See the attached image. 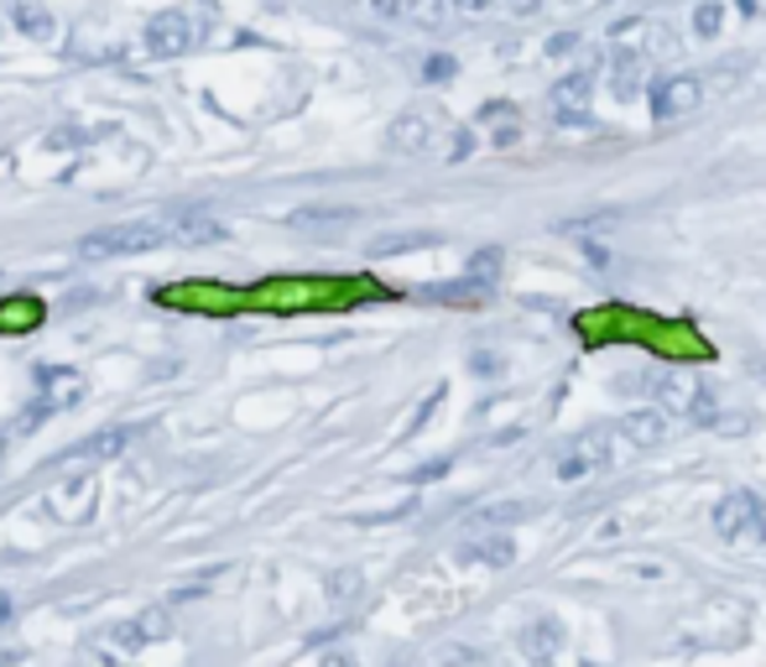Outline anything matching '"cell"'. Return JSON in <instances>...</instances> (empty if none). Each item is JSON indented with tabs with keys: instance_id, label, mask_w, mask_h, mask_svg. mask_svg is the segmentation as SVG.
<instances>
[{
	"instance_id": "21",
	"label": "cell",
	"mask_w": 766,
	"mask_h": 667,
	"mask_svg": "<svg viewBox=\"0 0 766 667\" xmlns=\"http://www.w3.org/2000/svg\"><path fill=\"white\" fill-rule=\"evenodd\" d=\"M162 631H167V626H162V615L152 610V615H141V621H136V631H120V642H125V647H141V642H157Z\"/></svg>"
},
{
	"instance_id": "4",
	"label": "cell",
	"mask_w": 766,
	"mask_h": 667,
	"mask_svg": "<svg viewBox=\"0 0 766 667\" xmlns=\"http://www.w3.org/2000/svg\"><path fill=\"white\" fill-rule=\"evenodd\" d=\"M157 225L173 245H215V240H225V219L215 209H198V204L167 209V215H157Z\"/></svg>"
},
{
	"instance_id": "14",
	"label": "cell",
	"mask_w": 766,
	"mask_h": 667,
	"mask_svg": "<svg viewBox=\"0 0 766 667\" xmlns=\"http://www.w3.org/2000/svg\"><path fill=\"white\" fill-rule=\"evenodd\" d=\"M428 245H438L433 230H392V236L371 240V255H407V251H428Z\"/></svg>"
},
{
	"instance_id": "9",
	"label": "cell",
	"mask_w": 766,
	"mask_h": 667,
	"mask_svg": "<svg viewBox=\"0 0 766 667\" xmlns=\"http://www.w3.org/2000/svg\"><path fill=\"white\" fill-rule=\"evenodd\" d=\"M131 438H136V428H99V433H89L84 444H74V449L63 453V464H68V459H89V464L116 459V453L131 449Z\"/></svg>"
},
{
	"instance_id": "18",
	"label": "cell",
	"mask_w": 766,
	"mask_h": 667,
	"mask_svg": "<svg viewBox=\"0 0 766 667\" xmlns=\"http://www.w3.org/2000/svg\"><path fill=\"white\" fill-rule=\"evenodd\" d=\"M354 209H297L293 225L297 230H335V225H350Z\"/></svg>"
},
{
	"instance_id": "3",
	"label": "cell",
	"mask_w": 766,
	"mask_h": 667,
	"mask_svg": "<svg viewBox=\"0 0 766 667\" xmlns=\"http://www.w3.org/2000/svg\"><path fill=\"white\" fill-rule=\"evenodd\" d=\"M610 459H615V428L610 423H594L573 438L563 459H558V480H584L590 470H605Z\"/></svg>"
},
{
	"instance_id": "6",
	"label": "cell",
	"mask_w": 766,
	"mask_h": 667,
	"mask_svg": "<svg viewBox=\"0 0 766 667\" xmlns=\"http://www.w3.org/2000/svg\"><path fill=\"white\" fill-rule=\"evenodd\" d=\"M188 42H194L188 11H157L146 21V53L152 58H177V53H188Z\"/></svg>"
},
{
	"instance_id": "24",
	"label": "cell",
	"mask_w": 766,
	"mask_h": 667,
	"mask_svg": "<svg viewBox=\"0 0 766 667\" xmlns=\"http://www.w3.org/2000/svg\"><path fill=\"white\" fill-rule=\"evenodd\" d=\"M354 589H360V579H354V573H335V584H329V594H335V600H350Z\"/></svg>"
},
{
	"instance_id": "8",
	"label": "cell",
	"mask_w": 766,
	"mask_h": 667,
	"mask_svg": "<svg viewBox=\"0 0 766 667\" xmlns=\"http://www.w3.org/2000/svg\"><path fill=\"white\" fill-rule=\"evenodd\" d=\"M590 95H594V84L584 79V74L552 84V116L569 120V125H584V120H590Z\"/></svg>"
},
{
	"instance_id": "12",
	"label": "cell",
	"mask_w": 766,
	"mask_h": 667,
	"mask_svg": "<svg viewBox=\"0 0 766 667\" xmlns=\"http://www.w3.org/2000/svg\"><path fill=\"white\" fill-rule=\"evenodd\" d=\"M37 324H42L37 297H6L0 303V334H32Z\"/></svg>"
},
{
	"instance_id": "17",
	"label": "cell",
	"mask_w": 766,
	"mask_h": 667,
	"mask_svg": "<svg viewBox=\"0 0 766 667\" xmlns=\"http://www.w3.org/2000/svg\"><path fill=\"white\" fill-rule=\"evenodd\" d=\"M396 11L413 21V26H428V32H438V26L449 21V0H402Z\"/></svg>"
},
{
	"instance_id": "10",
	"label": "cell",
	"mask_w": 766,
	"mask_h": 667,
	"mask_svg": "<svg viewBox=\"0 0 766 667\" xmlns=\"http://www.w3.org/2000/svg\"><path fill=\"white\" fill-rule=\"evenodd\" d=\"M621 433H626L636 449H652V444L668 438V413H663V407H636V413L621 423Z\"/></svg>"
},
{
	"instance_id": "1",
	"label": "cell",
	"mask_w": 766,
	"mask_h": 667,
	"mask_svg": "<svg viewBox=\"0 0 766 667\" xmlns=\"http://www.w3.org/2000/svg\"><path fill=\"white\" fill-rule=\"evenodd\" d=\"M157 245H167L157 219H120V225L89 230V236L79 240V255L105 261V255H141V251H157Z\"/></svg>"
},
{
	"instance_id": "22",
	"label": "cell",
	"mask_w": 766,
	"mask_h": 667,
	"mask_svg": "<svg viewBox=\"0 0 766 667\" xmlns=\"http://www.w3.org/2000/svg\"><path fill=\"white\" fill-rule=\"evenodd\" d=\"M532 506H522V501H516V506H491V511H480V522H516V516H527Z\"/></svg>"
},
{
	"instance_id": "29",
	"label": "cell",
	"mask_w": 766,
	"mask_h": 667,
	"mask_svg": "<svg viewBox=\"0 0 766 667\" xmlns=\"http://www.w3.org/2000/svg\"><path fill=\"white\" fill-rule=\"evenodd\" d=\"M324 667H354V657H344V652H335V657H329V663Z\"/></svg>"
},
{
	"instance_id": "26",
	"label": "cell",
	"mask_w": 766,
	"mask_h": 667,
	"mask_svg": "<svg viewBox=\"0 0 766 667\" xmlns=\"http://www.w3.org/2000/svg\"><path fill=\"white\" fill-rule=\"evenodd\" d=\"M511 11H516V17H537V11H543V0H511Z\"/></svg>"
},
{
	"instance_id": "25",
	"label": "cell",
	"mask_w": 766,
	"mask_h": 667,
	"mask_svg": "<svg viewBox=\"0 0 766 667\" xmlns=\"http://www.w3.org/2000/svg\"><path fill=\"white\" fill-rule=\"evenodd\" d=\"M428 79H453V58H428Z\"/></svg>"
},
{
	"instance_id": "20",
	"label": "cell",
	"mask_w": 766,
	"mask_h": 667,
	"mask_svg": "<svg viewBox=\"0 0 766 667\" xmlns=\"http://www.w3.org/2000/svg\"><path fill=\"white\" fill-rule=\"evenodd\" d=\"M720 26H725V6H720V0H704V6L693 11V32H699V37H720Z\"/></svg>"
},
{
	"instance_id": "5",
	"label": "cell",
	"mask_w": 766,
	"mask_h": 667,
	"mask_svg": "<svg viewBox=\"0 0 766 667\" xmlns=\"http://www.w3.org/2000/svg\"><path fill=\"white\" fill-rule=\"evenodd\" d=\"M699 105H704V84L693 79V74H672V79L652 84V116H657V120L693 116Z\"/></svg>"
},
{
	"instance_id": "27",
	"label": "cell",
	"mask_w": 766,
	"mask_h": 667,
	"mask_svg": "<svg viewBox=\"0 0 766 667\" xmlns=\"http://www.w3.org/2000/svg\"><path fill=\"white\" fill-rule=\"evenodd\" d=\"M459 6H464V11H470V17H485V11H491L495 0H459Z\"/></svg>"
},
{
	"instance_id": "23",
	"label": "cell",
	"mask_w": 766,
	"mask_h": 667,
	"mask_svg": "<svg viewBox=\"0 0 766 667\" xmlns=\"http://www.w3.org/2000/svg\"><path fill=\"white\" fill-rule=\"evenodd\" d=\"M573 47H579V37H573V32H558V37H548V58H563Z\"/></svg>"
},
{
	"instance_id": "7",
	"label": "cell",
	"mask_w": 766,
	"mask_h": 667,
	"mask_svg": "<svg viewBox=\"0 0 766 667\" xmlns=\"http://www.w3.org/2000/svg\"><path fill=\"white\" fill-rule=\"evenodd\" d=\"M386 146H392V152H407V157L428 152L433 146V116H423V110H402V116L392 120V131H386Z\"/></svg>"
},
{
	"instance_id": "16",
	"label": "cell",
	"mask_w": 766,
	"mask_h": 667,
	"mask_svg": "<svg viewBox=\"0 0 766 667\" xmlns=\"http://www.w3.org/2000/svg\"><path fill=\"white\" fill-rule=\"evenodd\" d=\"M464 282H474L480 293H491L495 282H501V245H485V251L470 255V272H464Z\"/></svg>"
},
{
	"instance_id": "19",
	"label": "cell",
	"mask_w": 766,
	"mask_h": 667,
	"mask_svg": "<svg viewBox=\"0 0 766 667\" xmlns=\"http://www.w3.org/2000/svg\"><path fill=\"white\" fill-rule=\"evenodd\" d=\"M470 558H474V564H495V569H506L511 558H516V548H511V537L495 532V537H485L480 548H470Z\"/></svg>"
},
{
	"instance_id": "2",
	"label": "cell",
	"mask_w": 766,
	"mask_h": 667,
	"mask_svg": "<svg viewBox=\"0 0 766 667\" xmlns=\"http://www.w3.org/2000/svg\"><path fill=\"white\" fill-rule=\"evenodd\" d=\"M714 532L725 543H766V511L751 491H730L720 506H714Z\"/></svg>"
},
{
	"instance_id": "15",
	"label": "cell",
	"mask_w": 766,
	"mask_h": 667,
	"mask_svg": "<svg viewBox=\"0 0 766 667\" xmlns=\"http://www.w3.org/2000/svg\"><path fill=\"white\" fill-rule=\"evenodd\" d=\"M42 375V402L58 413V407H68V402H79L84 392V381L74 371H37Z\"/></svg>"
},
{
	"instance_id": "28",
	"label": "cell",
	"mask_w": 766,
	"mask_h": 667,
	"mask_svg": "<svg viewBox=\"0 0 766 667\" xmlns=\"http://www.w3.org/2000/svg\"><path fill=\"white\" fill-rule=\"evenodd\" d=\"M375 11H381V17H396V6H402V0H371Z\"/></svg>"
},
{
	"instance_id": "13",
	"label": "cell",
	"mask_w": 766,
	"mask_h": 667,
	"mask_svg": "<svg viewBox=\"0 0 766 667\" xmlns=\"http://www.w3.org/2000/svg\"><path fill=\"white\" fill-rule=\"evenodd\" d=\"M610 84H615V99H636L642 84H647V58L642 53H621L615 68H610Z\"/></svg>"
},
{
	"instance_id": "11",
	"label": "cell",
	"mask_w": 766,
	"mask_h": 667,
	"mask_svg": "<svg viewBox=\"0 0 766 667\" xmlns=\"http://www.w3.org/2000/svg\"><path fill=\"white\" fill-rule=\"evenodd\" d=\"M11 21H17L21 37H32V42H53V32H58V21H53V11L42 0H17Z\"/></svg>"
}]
</instances>
